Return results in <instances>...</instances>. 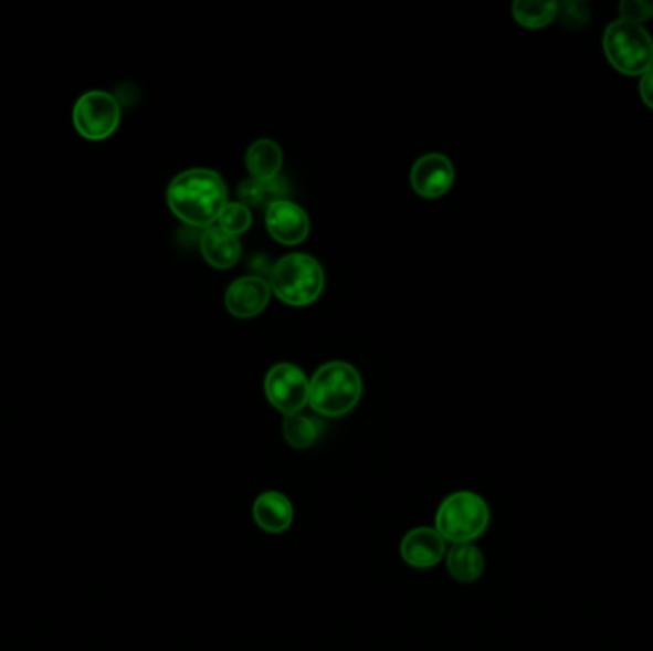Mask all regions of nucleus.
Wrapping results in <instances>:
<instances>
[{
  "label": "nucleus",
  "mask_w": 653,
  "mask_h": 651,
  "mask_svg": "<svg viewBox=\"0 0 653 651\" xmlns=\"http://www.w3.org/2000/svg\"><path fill=\"white\" fill-rule=\"evenodd\" d=\"M167 203L183 224L207 230L217 224L228 204V189L214 170L191 168L170 182Z\"/></svg>",
  "instance_id": "f257e3e1"
},
{
  "label": "nucleus",
  "mask_w": 653,
  "mask_h": 651,
  "mask_svg": "<svg viewBox=\"0 0 653 651\" xmlns=\"http://www.w3.org/2000/svg\"><path fill=\"white\" fill-rule=\"evenodd\" d=\"M364 393L361 375L346 361H329L309 380L308 406L322 417L338 419L358 407Z\"/></svg>",
  "instance_id": "f03ea898"
},
{
  "label": "nucleus",
  "mask_w": 653,
  "mask_h": 651,
  "mask_svg": "<svg viewBox=\"0 0 653 651\" xmlns=\"http://www.w3.org/2000/svg\"><path fill=\"white\" fill-rule=\"evenodd\" d=\"M270 287L283 304L306 308L324 293V267L304 252L287 254L270 270Z\"/></svg>",
  "instance_id": "7ed1b4c3"
},
{
  "label": "nucleus",
  "mask_w": 653,
  "mask_h": 651,
  "mask_svg": "<svg viewBox=\"0 0 653 651\" xmlns=\"http://www.w3.org/2000/svg\"><path fill=\"white\" fill-rule=\"evenodd\" d=\"M602 50L613 70L625 77H642L653 65V36L644 25L611 21L602 35Z\"/></svg>",
  "instance_id": "20e7f679"
},
{
  "label": "nucleus",
  "mask_w": 653,
  "mask_h": 651,
  "mask_svg": "<svg viewBox=\"0 0 653 651\" xmlns=\"http://www.w3.org/2000/svg\"><path fill=\"white\" fill-rule=\"evenodd\" d=\"M489 506L472 491H457L443 498L435 512V532L453 545L474 543L489 525Z\"/></svg>",
  "instance_id": "39448f33"
},
{
  "label": "nucleus",
  "mask_w": 653,
  "mask_h": 651,
  "mask_svg": "<svg viewBox=\"0 0 653 651\" xmlns=\"http://www.w3.org/2000/svg\"><path fill=\"white\" fill-rule=\"evenodd\" d=\"M120 125L119 99L106 91L85 92L73 105V126L81 138L104 141Z\"/></svg>",
  "instance_id": "423d86ee"
},
{
  "label": "nucleus",
  "mask_w": 653,
  "mask_h": 651,
  "mask_svg": "<svg viewBox=\"0 0 653 651\" xmlns=\"http://www.w3.org/2000/svg\"><path fill=\"white\" fill-rule=\"evenodd\" d=\"M264 392L274 409L285 417L303 413L308 406L309 380L301 367L293 364H277L266 372Z\"/></svg>",
  "instance_id": "0eeeda50"
},
{
  "label": "nucleus",
  "mask_w": 653,
  "mask_h": 651,
  "mask_svg": "<svg viewBox=\"0 0 653 651\" xmlns=\"http://www.w3.org/2000/svg\"><path fill=\"white\" fill-rule=\"evenodd\" d=\"M267 233L285 246L304 243L309 235V218L306 210L293 201L280 199L267 204Z\"/></svg>",
  "instance_id": "6e6552de"
},
{
  "label": "nucleus",
  "mask_w": 653,
  "mask_h": 651,
  "mask_svg": "<svg viewBox=\"0 0 653 651\" xmlns=\"http://www.w3.org/2000/svg\"><path fill=\"white\" fill-rule=\"evenodd\" d=\"M272 298L270 281L261 275H245L225 291V308L238 319H253L267 308Z\"/></svg>",
  "instance_id": "1a4fd4ad"
},
{
  "label": "nucleus",
  "mask_w": 653,
  "mask_h": 651,
  "mask_svg": "<svg viewBox=\"0 0 653 651\" xmlns=\"http://www.w3.org/2000/svg\"><path fill=\"white\" fill-rule=\"evenodd\" d=\"M453 182H455V168L445 155H424L411 168V186L414 193L424 199L445 196L453 188Z\"/></svg>",
  "instance_id": "9d476101"
},
{
  "label": "nucleus",
  "mask_w": 653,
  "mask_h": 651,
  "mask_svg": "<svg viewBox=\"0 0 653 651\" xmlns=\"http://www.w3.org/2000/svg\"><path fill=\"white\" fill-rule=\"evenodd\" d=\"M447 545L435 527H414L400 543L401 560L414 569H430L445 558Z\"/></svg>",
  "instance_id": "9b49d317"
},
{
  "label": "nucleus",
  "mask_w": 653,
  "mask_h": 651,
  "mask_svg": "<svg viewBox=\"0 0 653 651\" xmlns=\"http://www.w3.org/2000/svg\"><path fill=\"white\" fill-rule=\"evenodd\" d=\"M253 518L262 532L280 535L293 525L295 508L287 495H283L280 491H266L254 501Z\"/></svg>",
  "instance_id": "f8f14e48"
},
{
  "label": "nucleus",
  "mask_w": 653,
  "mask_h": 651,
  "mask_svg": "<svg viewBox=\"0 0 653 651\" xmlns=\"http://www.w3.org/2000/svg\"><path fill=\"white\" fill-rule=\"evenodd\" d=\"M199 249H201L204 262L217 270H230L240 262L241 254H243L240 238L220 230L218 225H212L203 231V235L199 239Z\"/></svg>",
  "instance_id": "ddd939ff"
},
{
  "label": "nucleus",
  "mask_w": 653,
  "mask_h": 651,
  "mask_svg": "<svg viewBox=\"0 0 653 651\" xmlns=\"http://www.w3.org/2000/svg\"><path fill=\"white\" fill-rule=\"evenodd\" d=\"M245 167L253 180L261 183L274 182L283 167L282 147L274 140H256L246 149Z\"/></svg>",
  "instance_id": "4468645a"
},
{
  "label": "nucleus",
  "mask_w": 653,
  "mask_h": 651,
  "mask_svg": "<svg viewBox=\"0 0 653 651\" xmlns=\"http://www.w3.org/2000/svg\"><path fill=\"white\" fill-rule=\"evenodd\" d=\"M443 560H445L451 577L457 581L474 582L484 575V553L474 543L451 546Z\"/></svg>",
  "instance_id": "2eb2a0df"
},
{
  "label": "nucleus",
  "mask_w": 653,
  "mask_h": 651,
  "mask_svg": "<svg viewBox=\"0 0 653 651\" xmlns=\"http://www.w3.org/2000/svg\"><path fill=\"white\" fill-rule=\"evenodd\" d=\"M560 2L556 0H516L513 4V18L520 28L539 31L558 20Z\"/></svg>",
  "instance_id": "dca6fc26"
},
{
  "label": "nucleus",
  "mask_w": 653,
  "mask_h": 651,
  "mask_svg": "<svg viewBox=\"0 0 653 651\" xmlns=\"http://www.w3.org/2000/svg\"><path fill=\"white\" fill-rule=\"evenodd\" d=\"M325 424L316 417L296 413L283 420V435L293 449H309L324 435Z\"/></svg>",
  "instance_id": "f3484780"
},
{
  "label": "nucleus",
  "mask_w": 653,
  "mask_h": 651,
  "mask_svg": "<svg viewBox=\"0 0 653 651\" xmlns=\"http://www.w3.org/2000/svg\"><path fill=\"white\" fill-rule=\"evenodd\" d=\"M218 228L240 238L241 233L251 230L253 225V214L251 209L243 203H228L218 218Z\"/></svg>",
  "instance_id": "a211bd4d"
},
{
  "label": "nucleus",
  "mask_w": 653,
  "mask_h": 651,
  "mask_svg": "<svg viewBox=\"0 0 653 651\" xmlns=\"http://www.w3.org/2000/svg\"><path fill=\"white\" fill-rule=\"evenodd\" d=\"M619 20L646 25L653 20V0H623L619 4Z\"/></svg>",
  "instance_id": "6ab92c4d"
},
{
  "label": "nucleus",
  "mask_w": 653,
  "mask_h": 651,
  "mask_svg": "<svg viewBox=\"0 0 653 651\" xmlns=\"http://www.w3.org/2000/svg\"><path fill=\"white\" fill-rule=\"evenodd\" d=\"M558 20H562L564 25L569 29H583L590 20V10L584 2H560V12Z\"/></svg>",
  "instance_id": "aec40b11"
},
{
  "label": "nucleus",
  "mask_w": 653,
  "mask_h": 651,
  "mask_svg": "<svg viewBox=\"0 0 653 651\" xmlns=\"http://www.w3.org/2000/svg\"><path fill=\"white\" fill-rule=\"evenodd\" d=\"M238 196H240V203L245 204V207H253V204L261 203L264 196H266V189H264V183L256 182L253 178H246L241 182Z\"/></svg>",
  "instance_id": "412c9836"
},
{
  "label": "nucleus",
  "mask_w": 653,
  "mask_h": 651,
  "mask_svg": "<svg viewBox=\"0 0 653 651\" xmlns=\"http://www.w3.org/2000/svg\"><path fill=\"white\" fill-rule=\"evenodd\" d=\"M639 94L642 104L653 112V65L639 78Z\"/></svg>",
  "instance_id": "4be33fe9"
}]
</instances>
